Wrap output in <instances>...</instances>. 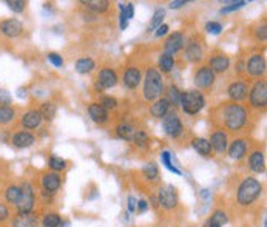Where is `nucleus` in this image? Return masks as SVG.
I'll return each instance as SVG.
<instances>
[{
    "mask_svg": "<svg viewBox=\"0 0 267 227\" xmlns=\"http://www.w3.org/2000/svg\"><path fill=\"white\" fill-rule=\"evenodd\" d=\"M175 67V57L169 56V54H161L159 61H157V70H159L161 74H169Z\"/></svg>",
    "mask_w": 267,
    "mask_h": 227,
    "instance_id": "35",
    "label": "nucleus"
},
{
    "mask_svg": "<svg viewBox=\"0 0 267 227\" xmlns=\"http://www.w3.org/2000/svg\"><path fill=\"white\" fill-rule=\"evenodd\" d=\"M255 41L256 42H266V39H267V26H266V22L260 23L258 26L255 28Z\"/></svg>",
    "mask_w": 267,
    "mask_h": 227,
    "instance_id": "46",
    "label": "nucleus"
},
{
    "mask_svg": "<svg viewBox=\"0 0 267 227\" xmlns=\"http://www.w3.org/2000/svg\"><path fill=\"white\" fill-rule=\"evenodd\" d=\"M41 114L44 117V121H48V122H51L54 117H56V113H57V107L54 102H44L41 105Z\"/></svg>",
    "mask_w": 267,
    "mask_h": 227,
    "instance_id": "39",
    "label": "nucleus"
},
{
    "mask_svg": "<svg viewBox=\"0 0 267 227\" xmlns=\"http://www.w3.org/2000/svg\"><path fill=\"white\" fill-rule=\"evenodd\" d=\"M266 68H267V64H266V57L263 53L252 54L244 64L245 74L253 79H263L266 76Z\"/></svg>",
    "mask_w": 267,
    "mask_h": 227,
    "instance_id": "13",
    "label": "nucleus"
},
{
    "mask_svg": "<svg viewBox=\"0 0 267 227\" xmlns=\"http://www.w3.org/2000/svg\"><path fill=\"white\" fill-rule=\"evenodd\" d=\"M81 5L93 14H104L110 9V2L107 0H82Z\"/></svg>",
    "mask_w": 267,
    "mask_h": 227,
    "instance_id": "26",
    "label": "nucleus"
},
{
    "mask_svg": "<svg viewBox=\"0 0 267 227\" xmlns=\"http://www.w3.org/2000/svg\"><path fill=\"white\" fill-rule=\"evenodd\" d=\"M148 207H150V204H148L145 200H139V201H137V205H136V212L137 213H145L148 210Z\"/></svg>",
    "mask_w": 267,
    "mask_h": 227,
    "instance_id": "51",
    "label": "nucleus"
},
{
    "mask_svg": "<svg viewBox=\"0 0 267 227\" xmlns=\"http://www.w3.org/2000/svg\"><path fill=\"white\" fill-rule=\"evenodd\" d=\"M21 187H22V195H21L19 203L14 205L16 212L17 213H31L36 205V190L29 181H23Z\"/></svg>",
    "mask_w": 267,
    "mask_h": 227,
    "instance_id": "8",
    "label": "nucleus"
},
{
    "mask_svg": "<svg viewBox=\"0 0 267 227\" xmlns=\"http://www.w3.org/2000/svg\"><path fill=\"white\" fill-rule=\"evenodd\" d=\"M142 176L148 182H159V170H157V165L155 162L145 164L142 167Z\"/></svg>",
    "mask_w": 267,
    "mask_h": 227,
    "instance_id": "36",
    "label": "nucleus"
},
{
    "mask_svg": "<svg viewBox=\"0 0 267 227\" xmlns=\"http://www.w3.org/2000/svg\"><path fill=\"white\" fill-rule=\"evenodd\" d=\"M119 21H121V29H122V31H124V29L128 26V21H127V19L125 17H122V16H119Z\"/></svg>",
    "mask_w": 267,
    "mask_h": 227,
    "instance_id": "55",
    "label": "nucleus"
},
{
    "mask_svg": "<svg viewBox=\"0 0 267 227\" xmlns=\"http://www.w3.org/2000/svg\"><path fill=\"white\" fill-rule=\"evenodd\" d=\"M136 205H137V200L134 198V196H128V210H130L132 213L136 212Z\"/></svg>",
    "mask_w": 267,
    "mask_h": 227,
    "instance_id": "52",
    "label": "nucleus"
},
{
    "mask_svg": "<svg viewBox=\"0 0 267 227\" xmlns=\"http://www.w3.org/2000/svg\"><path fill=\"white\" fill-rule=\"evenodd\" d=\"M74 68H76V71L79 74H88L96 68V62L93 61L91 57H81V59H77V61H76Z\"/></svg>",
    "mask_w": 267,
    "mask_h": 227,
    "instance_id": "32",
    "label": "nucleus"
},
{
    "mask_svg": "<svg viewBox=\"0 0 267 227\" xmlns=\"http://www.w3.org/2000/svg\"><path fill=\"white\" fill-rule=\"evenodd\" d=\"M117 82H119V76H117L114 68L104 67L97 71V76H96V81H94L96 91L102 93L105 90H110V88L117 85Z\"/></svg>",
    "mask_w": 267,
    "mask_h": 227,
    "instance_id": "10",
    "label": "nucleus"
},
{
    "mask_svg": "<svg viewBox=\"0 0 267 227\" xmlns=\"http://www.w3.org/2000/svg\"><path fill=\"white\" fill-rule=\"evenodd\" d=\"M41 184H42V189L48 193H53L56 195L57 190L62 187V176L56 173V172H45L41 178Z\"/></svg>",
    "mask_w": 267,
    "mask_h": 227,
    "instance_id": "18",
    "label": "nucleus"
},
{
    "mask_svg": "<svg viewBox=\"0 0 267 227\" xmlns=\"http://www.w3.org/2000/svg\"><path fill=\"white\" fill-rule=\"evenodd\" d=\"M16 117V110L14 107L8 105V104H2L0 105V125H8L14 121Z\"/></svg>",
    "mask_w": 267,
    "mask_h": 227,
    "instance_id": "34",
    "label": "nucleus"
},
{
    "mask_svg": "<svg viewBox=\"0 0 267 227\" xmlns=\"http://www.w3.org/2000/svg\"><path fill=\"white\" fill-rule=\"evenodd\" d=\"M184 56H185V61H189L190 64H200L205 56V48L202 44V39H200L198 36L190 37L189 41L185 42Z\"/></svg>",
    "mask_w": 267,
    "mask_h": 227,
    "instance_id": "11",
    "label": "nucleus"
},
{
    "mask_svg": "<svg viewBox=\"0 0 267 227\" xmlns=\"http://www.w3.org/2000/svg\"><path fill=\"white\" fill-rule=\"evenodd\" d=\"M170 104L169 101L165 99V97H159L157 101L152 102V107H150V114L156 119H162V117L170 112Z\"/></svg>",
    "mask_w": 267,
    "mask_h": 227,
    "instance_id": "27",
    "label": "nucleus"
},
{
    "mask_svg": "<svg viewBox=\"0 0 267 227\" xmlns=\"http://www.w3.org/2000/svg\"><path fill=\"white\" fill-rule=\"evenodd\" d=\"M0 227H2V226H0Z\"/></svg>",
    "mask_w": 267,
    "mask_h": 227,
    "instance_id": "56",
    "label": "nucleus"
},
{
    "mask_svg": "<svg viewBox=\"0 0 267 227\" xmlns=\"http://www.w3.org/2000/svg\"><path fill=\"white\" fill-rule=\"evenodd\" d=\"M0 33L8 39H14L23 33V25L19 19H6L0 23Z\"/></svg>",
    "mask_w": 267,
    "mask_h": 227,
    "instance_id": "20",
    "label": "nucleus"
},
{
    "mask_svg": "<svg viewBox=\"0 0 267 227\" xmlns=\"http://www.w3.org/2000/svg\"><path fill=\"white\" fill-rule=\"evenodd\" d=\"M97 104H99V105H102L107 112L116 110L117 105H119V102H117L116 97H113V96H105V94L99 97V102H97Z\"/></svg>",
    "mask_w": 267,
    "mask_h": 227,
    "instance_id": "43",
    "label": "nucleus"
},
{
    "mask_svg": "<svg viewBox=\"0 0 267 227\" xmlns=\"http://www.w3.org/2000/svg\"><path fill=\"white\" fill-rule=\"evenodd\" d=\"M11 227H39V216L31 213H16L11 220Z\"/></svg>",
    "mask_w": 267,
    "mask_h": 227,
    "instance_id": "24",
    "label": "nucleus"
},
{
    "mask_svg": "<svg viewBox=\"0 0 267 227\" xmlns=\"http://www.w3.org/2000/svg\"><path fill=\"white\" fill-rule=\"evenodd\" d=\"M213 121L225 133H241L249 124V112L243 104L224 102L213 110Z\"/></svg>",
    "mask_w": 267,
    "mask_h": 227,
    "instance_id": "1",
    "label": "nucleus"
},
{
    "mask_svg": "<svg viewBox=\"0 0 267 227\" xmlns=\"http://www.w3.org/2000/svg\"><path fill=\"white\" fill-rule=\"evenodd\" d=\"M185 46V36L182 31H175L172 33L169 37L165 39V44H164V54H169V56H176L179 51L184 50Z\"/></svg>",
    "mask_w": 267,
    "mask_h": 227,
    "instance_id": "16",
    "label": "nucleus"
},
{
    "mask_svg": "<svg viewBox=\"0 0 267 227\" xmlns=\"http://www.w3.org/2000/svg\"><path fill=\"white\" fill-rule=\"evenodd\" d=\"M215 81H216V74L207 65L198 67L193 73V84L196 87V90L201 93L212 90V87L215 85Z\"/></svg>",
    "mask_w": 267,
    "mask_h": 227,
    "instance_id": "9",
    "label": "nucleus"
},
{
    "mask_svg": "<svg viewBox=\"0 0 267 227\" xmlns=\"http://www.w3.org/2000/svg\"><path fill=\"white\" fill-rule=\"evenodd\" d=\"M132 142L137 147V149L147 150L148 147H150V137H148V135L144 130H136Z\"/></svg>",
    "mask_w": 267,
    "mask_h": 227,
    "instance_id": "38",
    "label": "nucleus"
},
{
    "mask_svg": "<svg viewBox=\"0 0 267 227\" xmlns=\"http://www.w3.org/2000/svg\"><path fill=\"white\" fill-rule=\"evenodd\" d=\"M187 3H189L187 0H179V2H172V3H170V8H172V9H179L181 6H185Z\"/></svg>",
    "mask_w": 267,
    "mask_h": 227,
    "instance_id": "54",
    "label": "nucleus"
},
{
    "mask_svg": "<svg viewBox=\"0 0 267 227\" xmlns=\"http://www.w3.org/2000/svg\"><path fill=\"white\" fill-rule=\"evenodd\" d=\"M249 104L253 110H258V112H264L266 107H267V82H266V77L263 79H256V81L250 85V90H249Z\"/></svg>",
    "mask_w": 267,
    "mask_h": 227,
    "instance_id": "5",
    "label": "nucleus"
},
{
    "mask_svg": "<svg viewBox=\"0 0 267 227\" xmlns=\"http://www.w3.org/2000/svg\"><path fill=\"white\" fill-rule=\"evenodd\" d=\"M5 3L14 13H23L25 11V6H26V2H23V0H6Z\"/></svg>",
    "mask_w": 267,
    "mask_h": 227,
    "instance_id": "45",
    "label": "nucleus"
},
{
    "mask_svg": "<svg viewBox=\"0 0 267 227\" xmlns=\"http://www.w3.org/2000/svg\"><path fill=\"white\" fill-rule=\"evenodd\" d=\"M68 162L64 159V158H59V156H49L48 158V167L51 172H56V173H61L67 169Z\"/></svg>",
    "mask_w": 267,
    "mask_h": 227,
    "instance_id": "40",
    "label": "nucleus"
},
{
    "mask_svg": "<svg viewBox=\"0 0 267 227\" xmlns=\"http://www.w3.org/2000/svg\"><path fill=\"white\" fill-rule=\"evenodd\" d=\"M142 81V73L137 67H127L122 74V84L127 90H136Z\"/></svg>",
    "mask_w": 267,
    "mask_h": 227,
    "instance_id": "19",
    "label": "nucleus"
},
{
    "mask_svg": "<svg viewBox=\"0 0 267 227\" xmlns=\"http://www.w3.org/2000/svg\"><path fill=\"white\" fill-rule=\"evenodd\" d=\"M11 142L16 149H28V147H31L36 142V136L31 132L22 130V132H17L13 135Z\"/></svg>",
    "mask_w": 267,
    "mask_h": 227,
    "instance_id": "25",
    "label": "nucleus"
},
{
    "mask_svg": "<svg viewBox=\"0 0 267 227\" xmlns=\"http://www.w3.org/2000/svg\"><path fill=\"white\" fill-rule=\"evenodd\" d=\"M247 2H232L229 6H224L221 9V14H227V13H232V11H236V9H240L243 6H245Z\"/></svg>",
    "mask_w": 267,
    "mask_h": 227,
    "instance_id": "50",
    "label": "nucleus"
},
{
    "mask_svg": "<svg viewBox=\"0 0 267 227\" xmlns=\"http://www.w3.org/2000/svg\"><path fill=\"white\" fill-rule=\"evenodd\" d=\"M192 147H193V150L198 153V155H201L204 158H209L212 156V147L209 144V139H205V137H192V141H190Z\"/></svg>",
    "mask_w": 267,
    "mask_h": 227,
    "instance_id": "29",
    "label": "nucleus"
},
{
    "mask_svg": "<svg viewBox=\"0 0 267 227\" xmlns=\"http://www.w3.org/2000/svg\"><path fill=\"white\" fill-rule=\"evenodd\" d=\"M249 90H250V81L247 82V79H236V81H232L227 85V96H229L230 102L243 104L244 101H247Z\"/></svg>",
    "mask_w": 267,
    "mask_h": 227,
    "instance_id": "12",
    "label": "nucleus"
},
{
    "mask_svg": "<svg viewBox=\"0 0 267 227\" xmlns=\"http://www.w3.org/2000/svg\"><path fill=\"white\" fill-rule=\"evenodd\" d=\"M136 133V127L130 122H121L116 127V136L122 141H132Z\"/></svg>",
    "mask_w": 267,
    "mask_h": 227,
    "instance_id": "30",
    "label": "nucleus"
},
{
    "mask_svg": "<svg viewBox=\"0 0 267 227\" xmlns=\"http://www.w3.org/2000/svg\"><path fill=\"white\" fill-rule=\"evenodd\" d=\"M181 96H182V91L175 84L167 87V96H165V99L169 101L170 107H175V108L179 107L181 105Z\"/></svg>",
    "mask_w": 267,
    "mask_h": 227,
    "instance_id": "33",
    "label": "nucleus"
},
{
    "mask_svg": "<svg viewBox=\"0 0 267 227\" xmlns=\"http://www.w3.org/2000/svg\"><path fill=\"white\" fill-rule=\"evenodd\" d=\"M156 200H157V205L164 210H173L178 207V204H179L178 190H176V187L172 184L161 185L159 190L156 192Z\"/></svg>",
    "mask_w": 267,
    "mask_h": 227,
    "instance_id": "6",
    "label": "nucleus"
},
{
    "mask_svg": "<svg viewBox=\"0 0 267 227\" xmlns=\"http://www.w3.org/2000/svg\"><path fill=\"white\" fill-rule=\"evenodd\" d=\"M42 122H44V117H42V114L39 110H29V112L23 113L22 117H21L22 127L28 132L34 130V128H39L42 125Z\"/></svg>",
    "mask_w": 267,
    "mask_h": 227,
    "instance_id": "22",
    "label": "nucleus"
},
{
    "mask_svg": "<svg viewBox=\"0 0 267 227\" xmlns=\"http://www.w3.org/2000/svg\"><path fill=\"white\" fill-rule=\"evenodd\" d=\"M229 133H225L222 128H215V130L210 133L209 137V144L212 147V152L218 153V155H224L227 152V147H229Z\"/></svg>",
    "mask_w": 267,
    "mask_h": 227,
    "instance_id": "15",
    "label": "nucleus"
},
{
    "mask_svg": "<svg viewBox=\"0 0 267 227\" xmlns=\"http://www.w3.org/2000/svg\"><path fill=\"white\" fill-rule=\"evenodd\" d=\"M5 201L11 205H16L21 200V195H22V187L17 185V184H9L6 189H5Z\"/></svg>",
    "mask_w": 267,
    "mask_h": 227,
    "instance_id": "31",
    "label": "nucleus"
},
{
    "mask_svg": "<svg viewBox=\"0 0 267 227\" xmlns=\"http://www.w3.org/2000/svg\"><path fill=\"white\" fill-rule=\"evenodd\" d=\"M9 218H11V210H9L8 204L0 201V223H6Z\"/></svg>",
    "mask_w": 267,
    "mask_h": 227,
    "instance_id": "48",
    "label": "nucleus"
},
{
    "mask_svg": "<svg viewBox=\"0 0 267 227\" xmlns=\"http://www.w3.org/2000/svg\"><path fill=\"white\" fill-rule=\"evenodd\" d=\"M164 17H165V11L162 8H157L155 11V14H153L150 25H148V33H152V31H155V29L159 28L164 23Z\"/></svg>",
    "mask_w": 267,
    "mask_h": 227,
    "instance_id": "41",
    "label": "nucleus"
},
{
    "mask_svg": "<svg viewBox=\"0 0 267 227\" xmlns=\"http://www.w3.org/2000/svg\"><path fill=\"white\" fill-rule=\"evenodd\" d=\"M119 11H121L119 16L125 17L127 21H130V19H133V16H134V6H133V3H119Z\"/></svg>",
    "mask_w": 267,
    "mask_h": 227,
    "instance_id": "44",
    "label": "nucleus"
},
{
    "mask_svg": "<svg viewBox=\"0 0 267 227\" xmlns=\"http://www.w3.org/2000/svg\"><path fill=\"white\" fill-rule=\"evenodd\" d=\"M144 81V88H142V96L147 102H155L157 101L164 93V79L159 70L155 67H150L145 73Z\"/></svg>",
    "mask_w": 267,
    "mask_h": 227,
    "instance_id": "3",
    "label": "nucleus"
},
{
    "mask_svg": "<svg viewBox=\"0 0 267 227\" xmlns=\"http://www.w3.org/2000/svg\"><path fill=\"white\" fill-rule=\"evenodd\" d=\"M88 116H90L91 121L96 122L97 125H105L108 121H110V113L97 102H93L88 105Z\"/></svg>",
    "mask_w": 267,
    "mask_h": 227,
    "instance_id": "23",
    "label": "nucleus"
},
{
    "mask_svg": "<svg viewBox=\"0 0 267 227\" xmlns=\"http://www.w3.org/2000/svg\"><path fill=\"white\" fill-rule=\"evenodd\" d=\"M162 130L164 133L172 137V139H179L184 135V124L181 121L179 114L176 113V110H170L164 117H162Z\"/></svg>",
    "mask_w": 267,
    "mask_h": 227,
    "instance_id": "7",
    "label": "nucleus"
},
{
    "mask_svg": "<svg viewBox=\"0 0 267 227\" xmlns=\"http://www.w3.org/2000/svg\"><path fill=\"white\" fill-rule=\"evenodd\" d=\"M249 169L250 172H253L255 175H260V173H264L266 172V156H264V152L256 149V150H252L250 155H249Z\"/></svg>",
    "mask_w": 267,
    "mask_h": 227,
    "instance_id": "21",
    "label": "nucleus"
},
{
    "mask_svg": "<svg viewBox=\"0 0 267 227\" xmlns=\"http://www.w3.org/2000/svg\"><path fill=\"white\" fill-rule=\"evenodd\" d=\"M227 223H229V215H227V212L222 210V209H216L209 216V220L204 223L202 227H222Z\"/></svg>",
    "mask_w": 267,
    "mask_h": 227,
    "instance_id": "28",
    "label": "nucleus"
},
{
    "mask_svg": "<svg viewBox=\"0 0 267 227\" xmlns=\"http://www.w3.org/2000/svg\"><path fill=\"white\" fill-rule=\"evenodd\" d=\"M167 31H169V25L167 23H162L159 28H157V31H156V37H162L167 34Z\"/></svg>",
    "mask_w": 267,
    "mask_h": 227,
    "instance_id": "53",
    "label": "nucleus"
},
{
    "mask_svg": "<svg viewBox=\"0 0 267 227\" xmlns=\"http://www.w3.org/2000/svg\"><path fill=\"white\" fill-rule=\"evenodd\" d=\"M161 161H162L164 167H167V169H169L170 172H173L175 175H182V172L172 162V153L169 150H164L161 153Z\"/></svg>",
    "mask_w": 267,
    "mask_h": 227,
    "instance_id": "42",
    "label": "nucleus"
},
{
    "mask_svg": "<svg viewBox=\"0 0 267 227\" xmlns=\"http://www.w3.org/2000/svg\"><path fill=\"white\" fill-rule=\"evenodd\" d=\"M62 224V216L57 212H48L42 216L41 226L42 227H59Z\"/></svg>",
    "mask_w": 267,
    "mask_h": 227,
    "instance_id": "37",
    "label": "nucleus"
},
{
    "mask_svg": "<svg viewBox=\"0 0 267 227\" xmlns=\"http://www.w3.org/2000/svg\"><path fill=\"white\" fill-rule=\"evenodd\" d=\"M230 64H232L230 57L227 56L225 53H222V51H215L209 57V64H207V67H209L215 74H224V73L229 71Z\"/></svg>",
    "mask_w": 267,
    "mask_h": 227,
    "instance_id": "14",
    "label": "nucleus"
},
{
    "mask_svg": "<svg viewBox=\"0 0 267 227\" xmlns=\"http://www.w3.org/2000/svg\"><path fill=\"white\" fill-rule=\"evenodd\" d=\"M247 152H249V141L245 137H235L232 142H229L227 147V153L233 161H241L245 158Z\"/></svg>",
    "mask_w": 267,
    "mask_h": 227,
    "instance_id": "17",
    "label": "nucleus"
},
{
    "mask_svg": "<svg viewBox=\"0 0 267 227\" xmlns=\"http://www.w3.org/2000/svg\"><path fill=\"white\" fill-rule=\"evenodd\" d=\"M264 190L263 184L253 176H245L236 189V203L240 207H250L255 201H258Z\"/></svg>",
    "mask_w": 267,
    "mask_h": 227,
    "instance_id": "2",
    "label": "nucleus"
},
{
    "mask_svg": "<svg viewBox=\"0 0 267 227\" xmlns=\"http://www.w3.org/2000/svg\"><path fill=\"white\" fill-rule=\"evenodd\" d=\"M48 61L51 62L56 68L64 67V57L59 53H48Z\"/></svg>",
    "mask_w": 267,
    "mask_h": 227,
    "instance_id": "49",
    "label": "nucleus"
},
{
    "mask_svg": "<svg viewBox=\"0 0 267 227\" xmlns=\"http://www.w3.org/2000/svg\"><path fill=\"white\" fill-rule=\"evenodd\" d=\"M182 112L189 116H195L200 112H202V108L205 107V97L201 91L198 90H187L182 91L181 96V105Z\"/></svg>",
    "mask_w": 267,
    "mask_h": 227,
    "instance_id": "4",
    "label": "nucleus"
},
{
    "mask_svg": "<svg viewBox=\"0 0 267 227\" xmlns=\"http://www.w3.org/2000/svg\"><path fill=\"white\" fill-rule=\"evenodd\" d=\"M205 31L213 36H218L222 31V25L220 22H207L205 23Z\"/></svg>",
    "mask_w": 267,
    "mask_h": 227,
    "instance_id": "47",
    "label": "nucleus"
}]
</instances>
